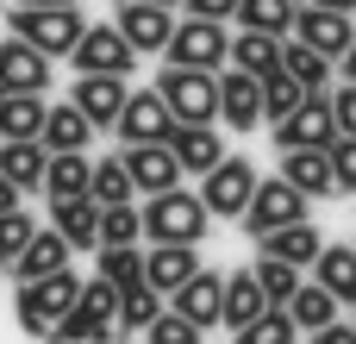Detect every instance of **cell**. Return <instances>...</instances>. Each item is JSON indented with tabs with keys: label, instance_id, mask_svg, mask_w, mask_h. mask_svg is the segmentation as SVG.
<instances>
[{
	"label": "cell",
	"instance_id": "obj_1",
	"mask_svg": "<svg viewBox=\"0 0 356 344\" xmlns=\"http://www.w3.org/2000/svg\"><path fill=\"white\" fill-rule=\"evenodd\" d=\"M138 219H144V238H150V244H200V238H207V207H200V194H188V188L150 194V207H144Z\"/></svg>",
	"mask_w": 356,
	"mask_h": 344
},
{
	"label": "cell",
	"instance_id": "obj_2",
	"mask_svg": "<svg viewBox=\"0 0 356 344\" xmlns=\"http://www.w3.org/2000/svg\"><path fill=\"white\" fill-rule=\"evenodd\" d=\"M156 100L169 107L175 125H213L219 119V81H213V69H163L156 75Z\"/></svg>",
	"mask_w": 356,
	"mask_h": 344
},
{
	"label": "cell",
	"instance_id": "obj_3",
	"mask_svg": "<svg viewBox=\"0 0 356 344\" xmlns=\"http://www.w3.org/2000/svg\"><path fill=\"white\" fill-rule=\"evenodd\" d=\"M6 25H13V38H25L44 56H69L88 19H81V6H13Z\"/></svg>",
	"mask_w": 356,
	"mask_h": 344
},
{
	"label": "cell",
	"instance_id": "obj_4",
	"mask_svg": "<svg viewBox=\"0 0 356 344\" xmlns=\"http://www.w3.org/2000/svg\"><path fill=\"white\" fill-rule=\"evenodd\" d=\"M75 295H81V276H75V269H56V276L19 282V295H13V313H19V326H25L31 338H44V332H50V320L75 307Z\"/></svg>",
	"mask_w": 356,
	"mask_h": 344
},
{
	"label": "cell",
	"instance_id": "obj_5",
	"mask_svg": "<svg viewBox=\"0 0 356 344\" xmlns=\"http://www.w3.org/2000/svg\"><path fill=\"white\" fill-rule=\"evenodd\" d=\"M307 194L300 188H288L282 175H257V188H250V201H244V232L250 238H263V232H275V226H294V219H307Z\"/></svg>",
	"mask_w": 356,
	"mask_h": 344
},
{
	"label": "cell",
	"instance_id": "obj_6",
	"mask_svg": "<svg viewBox=\"0 0 356 344\" xmlns=\"http://www.w3.org/2000/svg\"><path fill=\"white\" fill-rule=\"evenodd\" d=\"M269 132H275V144H282V150H325V144L338 138V125H332V94H325V88H313V94H307L288 119H275Z\"/></svg>",
	"mask_w": 356,
	"mask_h": 344
},
{
	"label": "cell",
	"instance_id": "obj_7",
	"mask_svg": "<svg viewBox=\"0 0 356 344\" xmlns=\"http://www.w3.org/2000/svg\"><path fill=\"white\" fill-rule=\"evenodd\" d=\"M250 188H257V169H250L244 157H219V163L200 175V207H207V219H238L244 201H250Z\"/></svg>",
	"mask_w": 356,
	"mask_h": 344
},
{
	"label": "cell",
	"instance_id": "obj_8",
	"mask_svg": "<svg viewBox=\"0 0 356 344\" xmlns=\"http://www.w3.org/2000/svg\"><path fill=\"white\" fill-rule=\"evenodd\" d=\"M225 25H213V19H181L175 31H169V44H163V56H169V69H219L225 63Z\"/></svg>",
	"mask_w": 356,
	"mask_h": 344
},
{
	"label": "cell",
	"instance_id": "obj_9",
	"mask_svg": "<svg viewBox=\"0 0 356 344\" xmlns=\"http://www.w3.org/2000/svg\"><path fill=\"white\" fill-rule=\"evenodd\" d=\"M288 38L294 44H307V50H319L325 63H338L344 50H350V38H356V25H350V13H325V6H294V25H288Z\"/></svg>",
	"mask_w": 356,
	"mask_h": 344
},
{
	"label": "cell",
	"instance_id": "obj_10",
	"mask_svg": "<svg viewBox=\"0 0 356 344\" xmlns=\"http://www.w3.org/2000/svg\"><path fill=\"white\" fill-rule=\"evenodd\" d=\"M113 31H119L138 56H150V50H163V44H169V31H175V6L119 0V6H113Z\"/></svg>",
	"mask_w": 356,
	"mask_h": 344
},
{
	"label": "cell",
	"instance_id": "obj_11",
	"mask_svg": "<svg viewBox=\"0 0 356 344\" xmlns=\"http://www.w3.org/2000/svg\"><path fill=\"white\" fill-rule=\"evenodd\" d=\"M69 56H75V75H131V63H138V50L113 25H81Z\"/></svg>",
	"mask_w": 356,
	"mask_h": 344
},
{
	"label": "cell",
	"instance_id": "obj_12",
	"mask_svg": "<svg viewBox=\"0 0 356 344\" xmlns=\"http://www.w3.org/2000/svg\"><path fill=\"white\" fill-rule=\"evenodd\" d=\"M113 132H119L125 144H169L175 119H169V107H163V100H156V88H150V94H125V107H119Z\"/></svg>",
	"mask_w": 356,
	"mask_h": 344
},
{
	"label": "cell",
	"instance_id": "obj_13",
	"mask_svg": "<svg viewBox=\"0 0 356 344\" xmlns=\"http://www.w3.org/2000/svg\"><path fill=\"white\" fill-rule=\"evenodd\" d=\"M69 107H75L94 132H113V119H119V107H125V75H75Z\"/></svg>",
	"mask_w": 356,
	"mask_h": 344
},
{
	"label": "cell",
	"instance_id": "obj_14",
	"mask_svg": "<svg viewBox=\"0 0 356 344\" xmlns=\"http://www.w3.org/2000/svg\"><path fill=\"white\" fill-rule=\"evenodd\" d=\"M125 175H131V194H163V188H181V169L169 157V144H125L119 150Z\"/></svg>",
	"mask_w": 356,
	"mask_h": 344
},
{
	"label": "cell",
	"instance_id": "obj_15",
	"mask_svg": "<svg viewBox=\"0 0 356 344\" xmlns=\"http://www.w3.org/2000/svg\"><path fill=\"white\" fill-rule=\"evenodd\" d=\"M0 81H6V94H44L50 88V56L31 50L25 38H6L0 44Z\"/></svg>",
	"mask_w": 356,
	"mask_h": 344
},
{
	"label": "cell",
	"instance_id": "obj_16",
	"mask_svg": "<svg viewBox=\"0 0 356 344\" xmlns=\"http://www.w3.org/2000/svg\"><path fill=\"white\" fill-rule=\"evenodd\" d=\"M219 282H225L219 269H194V276L169 295V313H181V320H188V326H200V332H207V326H219Z\"/></svg>",
	"mask_w": 356,
	"mask_h": 344
},
{
	"label": "cell",
	"instance_id": "obj_17",
	"mask_svg": "<svg viewBox=\"0 0 356 344\" xmlns=\"http://www.w3.org/2000/svg\"><path fill=\"white\" fill-rule=\"evenodd\" d=\"M263 244V257H275V263H288V269H313V257H319V226L313 219H294V226H275V232H263L257 238Z\"/></svg>",
	"mask_w": 356,
	"mask_h": 344
},
{
	"label": "cell",
	"instance_id": "obj_18",
	"mask_svg": "<svg viewBox=\"0 0 356 344\" xmlns=\"http://www.w3.org/2000/svg\"><path fill=\"white\" fill-rule=\"evenodd\" d=\"M213 81H219V113H225V125H232V132H257V125H263V107H257V75L232 69V75H213Z\"/></svg>",
	"mask_w": 356,
	"mask_h": 344
},
{
	"label": "cell",
	"instance_id": "obj_19",
	"mask_svg": "<svg viewBox=\"0 0 356 344\" xmlns=\"http://www.w3.org/2000/svg\"><path fill=\"white\" fill-rule=\"evenodd\" d=\"M169 157H175L181 175H207L225 150H219V132H213V125H175V132H169Z\"/></svg>",
	"mask_w": 356,
	"mask_h": 344
},
{
	"label": "cell",
	"instance_id": "obj_20",
	"mask_svg": "<svg viewBox=\"0 0 356 344\" xmlns=\"http://www.w3.org/2000/svg\"><path fill=\"white\" fill-rule=\"evenodd\" d=\"M288 188H300L307 201H332L338 188H332V163H325V150H282V169H275Z\"/></svg>",
	"mask_w": 356,
	"mask_h": 344
},
{
	"label": "cell",
	"instance_id": "obj_21",
	"mask_svg": "<svg viewBox=\"0 0 356 344\" xmlns=\"http://www.w3.org/2000/svg\"><path fill=\"white\" fill-rule=\"evenodd\" d=\"M194 269H200V251L194 244H156V251H144V282L156 295H175Z\"/></svg>",
	"mask_w": 356,
	"mask_h": 344
},
{
	"label": "cell",
	"instance_id": "obj_22",
	"mask_svg": "<svg viewBox=\"0 0 356 344\" xmlns=\"http://www.w3.org/2000/svg\"><path fill=\"white\" fill-rule=\"evenodd\" d=\"M313 282H319L338 307H356V251H350V244H319V257H313Z\"/></svg>",
	"mask_w": 356,
	"mask_h": 344
},
{
	"label": "cell",
	"instance_id": "obj_23",
	"mask_svg": "<svg viewBox=\"0 0 356 344\" xmlns=\"http://www.w3.org/2000/svg\"><path fill=\"white\" fill-rule=\"evenodd\" d=\"M94 226H100V207L88 194L75 201H50V232L69 244V251H94Z\"/></svg>",
	"mask_w": 356,
	"mask_h": 344
},
{
	"label": "cell",
	"instance_id": "obj_24",
	"mask_svg": "<svg viewBox=\"0 0 356 344\" xmlns=\"http://www.w3.org/2000/svg\"><path fill=\"white\" fill-rule=\"evenodd\" d=\"M44 163H50V150H44L38 138H6V144H0V175H6L19 194L44 188Z\"/></svg>",
	"mask_w": 356,
	"mask_h": 344
},
{
	"label": "cell",
	"instance_id": "obj_25",
	"mask_svg": "<svg viewBox=\"0 0 356 344\" xmlns=\"http://www.w3.org/2000/svg\"><path fill=\"white\" fill-rule=\"evenodd\" d=\"M88 138H94V125L63 100V107H44V125H38V144L56 157V150H88Z\"/></svg>",
	"mask_w": 356,
	"mask_h": 344
},
{
	"label": "cell",
	"instance_id": "obj_26",
	"mask_svg": "<svg viewBox=\"0 0 356 344\" xmlns=\"http://www.w3.org/2000/svg\"><path fill=\"white\" fill-rule=\"evenodd\" d=\"M263 307H269V301H263L257 276H225V282H219V326H238V332H244Z\"/></svg>",
	"mask_w": 356,
	"mask_h": 344
},
{
	"label": "cell",
	"instance_id": "obj_27",
	"mask_svg": "<svg viewBox=\"0 0 356 344\" xmlns=\"http://www.w3.org/2000/svg\"><path fill=\"white\" fill-rule=\"evenodd\" d=\"M225 56H232V69H244V75H275V69H282V38L238 31V38L225 44Z\"/></svg>",
	"mask_w": 356,
	"mask_h": 344
},
{
	"label": "cell",
	"instance_id": "obj_28",
	"mask_svg": "<svg viewBox=\"0 0 356 344\" xmlns=\"http://www.w3.org/2000/svg\"><path fill=\"white\" fill-rule=\"evenodd\" d=\"M56 269H69V244H63L56 232H31V244L19 251L13 276H19V282H38V276H56Z\"/></svg>",
	"mask_w": 356,
	"mask_h": 344
},
{
	"label": "cell",
	"instance_id": "obj_29",
	"mask_svg": "<svg viewBox=\"0 0 356 344\" xmlns=\"http://www.w3.org/2000/svg\"><path fill=\"white\" fill-rule=\"evenodd\" d=\"M88 157L81 150H56L50 163H44V194L50 201H75V194H88Z\"/></svg>",
	"mask_w": 356,
	"mask_h": 344
},
{
	"label": "cell",
	"instance_id": "obj_30",
	"mask_svg": "<svg viewBox=\"0 0 356 344\" xmlns=\"http://www.w3.org/2000/svg\"><path fill=\"white\" fill-rule=\"evenodd\" d=\"M307 100V88L288 75V69H275V75H257V107H263V125H275V119H288L294 107Z\"/></svg>",
	"mask_w": 356,
	"mask_h": 344
},
{
	"label": "cell",
	"instance_id": "obj_31",
	"mask_svg": "<svg viewBox=\"0 0 356 344\" xmlns=\"http://www.w3.org/2000/svg\"><path fill=\"white\" fill-rule=\"evenodd\" d=\"M244 31H263V38H288V25H294V0H238V13H232Z\"/></svg>",
	"mask_w": 356,
	"mask_h": 344
},
{
	"label": "cell",
	"instance_id": "obj_32",
	"mask_svg": "<svg viewBox=\"0 0 356 344\" xmlns=\"http://www.w3.org/2000/svg\"><path fill=\"white\" fill-rule=\"evenodd\" d=\"M44 125V94H6L0 100V144L6 138H38Z\"/></svg>",
	"mask_w": 356,
	"mask_h": 344
},
{
	"label": "cell",
	"instance_id": "obj_33",
	"mask_svg": "<svg viewBox=\"0 0 356 344\" xmlns=\"http://www.w3.org/2000/svg\"><path fill=\"white\" fill-rule=\"evenodd\" d=\"M138 238H144V219H138V207H131V201H119V207H100L94 251H106V244H138Z\"/></svg>",
	"mask_w": 356,
	"mask_h": 344
},
{
	"label": "cell",
	"instance_id": "obj_34",
	"mask_svg": "<svg viewBox=\"0 0 356 344\" xmlns=\"http://www.w3.org/2000/svg\"><path fill=\"white\" fill-rule=\"evenodd\" d=\"M156 313H163V295L150 282H131V288L113 295V326H150Z\"/></svg>",
	"mask_w": 356,
	"mask_h": 344
},
{
	"label": "cell",
	"instance_id": "obj_35",
	"mask_svg": "<svg viewBox=\"0 0 356 344\" xmlns=\"http://www.w3.org/2000/svg\"><path fill=\"white\" fill-rule=\"evenodd\" d=\"M288 320H294V326H307V332H319V326H332V320H338V301H332L319 282H300V288H294V301H288Z\"/></svg>",
	"mask_w": 356,
	"mask_h": 344
},
{
	"label": "cell",
	"instance_id": "obj_36",
	"mask_svg": "<svg viewBox=\"0 0 356 344\" xmlns=\"http://www.w3.org/2000/svg\"><path fill=\"white\" fill-rule=\"evenodd\" d=\"M88 201H94V207H119V201H131V175H125L119 157H106V163L88 169Z\"/></svg>",
	"mask_w": 356,
	"mask_h": 344
},
{
	"label": "cell",
	"instance_id": "obj_37",
	"mask_svg": "<svg viewBox=\"0 0 356 344\" xmlns=\"http://www.w3.org/2000/svg\"><path fill=\"white\" fill-rule=\"evenodd\" d=\"M100 282L119 295V288H131V282H144V251L138 244H106L100 251Z\"/></svg>",
	"mask_w": 356,
	"mask_h": 344
},
{
	"label": "cell",
	"instance_id": "obj_38",
	"mask_svg": "<svg viewBox=\"0 0 356 344\" xmlns=\"http://www.w3.org/2000/svg\"><path fill=\"white\" fill-rule=\"evenodd\" d=\"M50 344H113V326H100V320H88L81 307H69V313H56L50 320Z\"/></svg>",
	"mask_w": 356,
	"mask_h": 344
},
{
	"label": "cell",
	"instance_id": "obj_39",
	"mask_svg": "<svg viewBox=\"0 0 356 344\" xmlns=\"http://www.w3.org/2000/svg\"><path fill=\"white\" fill-rule=\"evenodd\" d=\"M282 69H288V75H294V81H300V88L313 94V88H325V69H332V63H325L319 50H307V44L282 38Z\"/></svg>",
	"mask_w": 356,
	"mask_h": 344
},
{
	"label": "cell",
	"instance_id": "obj_40",
	"mask_svg": "<svg viewBox=\"0 0 356 344\" xmlns=\"http://www.w3.org/2000/svg\"><path fill=\"white\" fill-rule=\"evenodd\" d=\"M257 288H263V301L269 307H288L294 301V288H300V269H288V263H275V257H257Z\"/></svg>",
	"mask_w": 356,
	"mask_h": 344
},
{
	"label": "cell",
	"instance_id": "obj_41",
	"mask_svg": "<svg viewBox=\"0 0 356 344\" xmlns=\"http://www.w3.org/2000/svg\"><path fill=\"white\" fill-rule=\"evenodd\" d=\"M300 338V326L288 320V307H263L244 332H238V344H294Z\"/></svg>",
	"mask_w": 356,
	"mask_h": 344
},
{
	"label": "cell",
	"instance_id": "obj_42",
	"mask_svg": "<svg viewBox=\"0 0 356 344\" xmlns=\"http://www.w3.org/2000/svg\"><path fill=\"white\" fill-rule=\"evenodd\" d=\"M31 232H38V226H31V213H19V207H13V213H0V263H6V269L19 263V251L31 244Z\"/></svg>",
	"mask_w": 356,
	"mask_h": 344
},
{
	"label": "cell",
	"instance_id": "obj_43",
	"mask_svg": "<svg viewBox=\"0 0 356 344\" xmlns=\"http://www.w3.org/2000/svg\"><path fill=\"white\" fill-rule=\"evenodd\" d=\"M144 344H200V326H188L181 313H169V307H163V313L144 326Z\"/></svg>",
	"mask_w": 356,
	"mask_h": 344
},
{
	"label": "cell",
	"instance_id": "obj_44",
	"mask_svg": "<svg viewBox=\"0 0 356 344\" xmlns=\"http://www.w3.org/2000/svg\"><path fill=\"white\" fill-rule=\"evenodd\" d=\"M325 163H332V188L356 194V138H332L325 144Z\"/></svg>",
	"mask_w": 356,
	"mask_h": 344
},
{
	"label": "cell",
	"instance_id": "obj_45",
	"mask_svg": "<svg viewBox=\"0 0 356 344\" xmlns=\"http://www.w3.org/2000/svg\"><path fill=\"white\" fill-rule=\"evenodd\" d=\"M75 307L88 313V320H100V326H113V288L94 276V282H81V295H75Z\"/></svg>",
	"mask_w": 356,
	"mask_h": 344
},
{
	"label": "cell",
	"instance_id": "obj_46",
	"mask_svg": "<svg viewBox=\"0 0 356 344\" xmlns=\"http://www.w3.org/2000/svg\"><path fill=\"white\" fill-rule=\"evenodd\" d=\"M332 125H338V138H356V88L350 81L332 94Z\"/></svg>",
	"mask_w": 356,
	"mask_h": 344
},
{
	"label": "cell",
	"instance_id": "obj_47",
	"mask_svg": "<svg viewBox=\"0 0 356 344\" xmlns=\"http://www.w3.org/2000/svg\"><path fill=\"white\" fill-rule=\"evenodd\" d=\"M181 6H188V19H213V25H225L238 13V0H181Z\"/></svg>",
	"mask_w": 356,
	"mask_h": 344
},
{
	"label": "cell",
	"instance_id": "obj_48",
	"mask_svg": "<svg viewBox=\"0 0 356 344\" xmlns=\"http://www.w3.org/2000/svg\"><path fill=\"white\" fill-rule=\"evenodd\" d=\"M313 344H356V332H350V326H338V320H332V326H319V332H313Z\"/></svg>",
	"mask_w": 356,
	"mask_h": 344
},
{
	"label": "cell",
	"instance_id": "obj_49",
	"mask_svg": "<svg viewBox=\"0 0 356 344\" xmlns=\"http://www.w3.org/2000/svg\"><path fill=\"white\" fill-rule=\"evenodd\" d=\"M13 207H19V188H13V182L0 175V213H13Z\"/></svg>",
	"mask_w": 356,
	"mask_h": 344
},
{
	"label": "cell",
	"instance_id": "obj_50",
	"mask_svg": "<svg viewBox=\"0 0 356 344\" xmlns=\"http://www.w3.org/2000/svg\"><path fill=\"white\" fill-rule=\"evenodd\" d=\"M307 6H325V13H356V0H307Z\"/></svg>",
	"mask_w": 356,
	"mask_h": 344
},
{
	"label": "cell",
	"instance_id": "obj_51",
	"mask_svg": "<svg viewBox=\"0 0 356 344\" xmlns=\"http://www.w3.org/2000/svg\"><path fill=\"white\" fill-rule=\"evenodd\" d=\"M338 63H344V75H350V88H356V38H350V50H344Z\"/></svg>",
	"mask_w": 356,
	"mask_h": 344
},
{
	"label": "cell",
	"instance_id": "obj_52",
	"mask_svg": "<svg viewBox=\"0 0 356 344\" xmlns=\"http://www.w3.org/2000/svg\"><path fill=\"white\" fill-rule=\"evenodd\" d=\"M13 6H81V0H13Z\"/></svg>",
	"mask_w": 356,
	"mask_h": 344
},
{
	"label": "cell",
	"instance_id": "obj_53",
	"mask_svg": "<svg viewBox=\"0 0 356 344\" xmlns=\"http://www.w3.org/2000/svg\"><path fill=\"white\" fill-rule=\"evenodd\" d=\"M150 6H175V0H150Z\"/></svg>",
	"mask_w": 356,
	"mask_h": 344
},
{
	"label": "cell",
	"instance_id": "obj_54",
	"mask_svg": "<svg viewBox=\"0 0 356 344\" xmlns=\"http://www.w3.org/2000/svg\"><path fill=\"white\" fill-rule=\"evenodd\" d=\"M0 100H6V81H0Z\"/></svg>",
	"mask_w": 356,
	"mask_h": 344
},
{
	"label": "cell",
	"instance_id": "obj_55",
	"mask_svg": "<svg viewBox=\"0 0 356 344\" xmlns=\"http://www.w3.org/2000/svg\"><path fill=\"white\" fill-rule=\"evenodd\" d=\"M350 332H356V313H350Z\"/></svg>",
	"mask_w": 356,
	"mask_h": 344
},
{
	"label": "cell",
	"instance_id": "obj_56",
	"mask_svg": "<svg viewBox=\"0 0 356 344\" xmlns=\"http://www.w3.org/2000/svg\"><path fill=\"white\" fill-rule=\"evenodd\" d=\"M294 6H300V0H294Z\"/></svg>",
	"mask_w": 356,
	"mask_h": 344
},
{
	"label": "cell",
	"instance_id": "obj_57",
	"mask_svg": "<svg viewBox=\"0 0 356 344\" xmlns=\"http://www.w3.org/2000/svg\"><path fill=\"white\" fill-rule=\"evenodd\" d=\"M350 251H356V244H350Z\"/></svg>",
	"mask_w": 356,
	"mask_h": 344
}]
</instances>
